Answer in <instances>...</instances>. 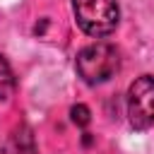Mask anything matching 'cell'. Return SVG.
Listing matches in <instances>:
<instances>
[{
    "mask_svg": "<svg viewBox=\"0 0 154 154\" xmlns=\"http://www.w3.org/2000/svg\"><path fill=\"white\" fill-rule=\"evenodd\" d=\"M72 120L77 125H87L89 123V108L87 106H75L72 108Z\"/></svg>",
    "mask_w": 154,
    "mask_h": 154,
    "instance_id": "obj_5",
    "label": "cell"
},
{
    "mask_svg": "<svg viewBox=\"0 0 154 154\" xmlns=\"http://www.w3.org/2000/svg\"><path fill=\"white\" fill-rule=\"evenodd\" d=\"M72 12L79 29L94 38L108 36L118 26V0H72Z\"/></svg>",
    "mask_w": 154,
    "mask_h": 154,
    "instance_id": "obj_2",
    "label": "cell"
},
{
    "mask_svg": "<svg viewBox=\"0 0 154 154\" xmlns=\"http://www.w3.org/2000/svg\"><path fill=\"white\" fill-rule=\"evenodd\" d=\"M128 120L135 130L154 125V77L142 75L128 89Z\"/></svg>",
    "mask_w": 154,
    "mask_h": 154,
    "instance_id": "obj_3",
    "label": "cell"
},
{
    "mask_svg": "<svg viewBox=\"0 0 154 154\" xmlns=\"http://www.w3.org/2000/svg\"><path fill=\"white\" fill-rule=\"evenodd\" d=\"M75 67H77V75L87 84H101L118 72L120 58H118L116 46H111L106 41H96V43L84 46L77 53Z\"/></svg>",
    "mask_w": 154,
    "mask_h": 154,
    "instance_id": "obj_1",
    "label": "cell"
},
{
    "mask_svg": "<svg viewBox=\"0 0 154 154\" xmlns=\"http://www.w3.org/2000/svg\"><path fill=\"white\" fill-rule=\"evenodd\" d=\"M12 91H14V75H12L10 63L0 55V101L7 99Z\"/></svg>",
    "mask_w": 154,
    "mask_h": 154,
    "instance_id": "obj_4",
    "label": "cell"
}]
</instances>
